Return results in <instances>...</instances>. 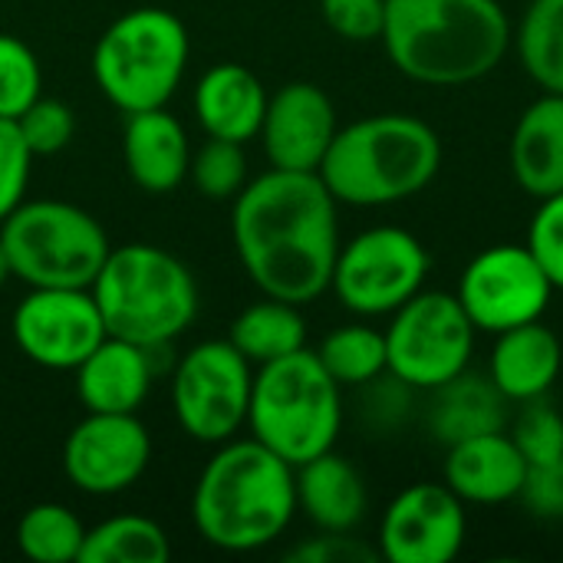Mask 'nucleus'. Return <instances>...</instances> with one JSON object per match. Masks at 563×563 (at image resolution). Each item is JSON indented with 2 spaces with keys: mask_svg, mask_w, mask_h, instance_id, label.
Returning a JSON list of instances; mask_svg holds the SVG:
<instances>
[{
  "mask_svg": "<svg viewBox=\"0 0 563 563\" xmlns=\"http://www.w3.org/2000/svg\"><path fill=\"white\" fill-rule=\"evenodd\" d=\"M76 396L86 412H139L152 393V350L109 336L73 369Z\"/></svg>",
  "mask_w": 563,
  "mask_h": 563,
  "instance_id": "18",
  "label": "nucleus"
},
{
  "mask_svg": "<svg viewBox=\"0 0 563 563\" xmlns=\"http://www.w3.org/2000/svg\"><path fill=\"white\" fill-rule=\"evenodd\" d=\"M172 541L145 515H115L86 531L79 563H168Z\"/></svg>",
  "mask_w": 563,
  "mask_h": 563,
  "instance_id": "26",
  "label": "nucleus"
},
{
  "mask_svg": "<svg viewBox=\"0 0 563 563\" xmlns=\"http://www.w3.org/2000/svg\"><path fill=\"white\" fill-rule=\"evenodd\" d=\"M563 366L561 340L541 320L498 333L488 376L508 402H531L551 393Z\"/></svg>",
  "mask_w": 563,
  "mask_h": 563,
  "instance_id": "21",
  "label": "nucleus"
},
{
  "mask_svg": "<svg viewBox=\"0 0 563 563\" xmlns=\"http://www.w3.org/2000/svg\"><path fill=\"white\" fill-rule=\"evenodd\" d=\"M188 181L208 201H234L241 195V188L251 181L247 178L244 145L224 142V139H208L205 135L201 148L191 152Z\"/></svg>",
  "mask_w": 563,
  "mask_h": 563,
  "instance_id": "30",
  "label": "nucleus"
},
{
  "mask_svg": "<svg viewBox=\"0 0 563 563\" xmlns=\"http://www.w3.org/2000/svg\"><path fill=\"white\" fill-rule=\"evenodd\" d=\"M429 267L432 257L412 231L383 224L340 244L330 290L356 317H393L422 290Z\"/></svg>",
  "mask_w": 563,
  "mask_h": 563,
  "instance_id": "11",
  "label": "nucleus"
},
{
  "mask_svg": "<svg viewBox=\"0 0 563 563\" xmlns=\"http://www.w3.org/2000/svg\"><path fill=\"white\" fill-rule=\"evenodd\" d=\"M191 56L188 26L162 7H135L115 16L92 46L96 89L125 115L162 109L185 79Z\"/></svg>",
  "mask_w": 563,
  "mask_h": 563,
  "instance_id": "7",
  "label": "nucleus"
},
{
  "mask_svg": "<svg viewBox=\"0 0 563 563\" xmlns=\"http://www.w3.org/2000/svg\"><path fill=\"white\" fill-rule=\"evenodd\" d=\"M254 366L224 340H205L185 350L172 373V412L178 429L201 442L221 445L247 426Z\"/></svg>",
  "mask_w": 563,
  "mask_h": 563,
  "instance_id": "10",
  "label": "nucleus"
},
{
  "mask_svg": "<svg viewBox=\"0 0 563 563\" xmlns=\"http://www.w3.org/2000/svg\"><path fill=\"white\" fill-rule=\"evenodd\" d=\"M525 501V508L534 518L544 521H561L563 518V455L544 465H531L525 488L518 495Z\"/></svg>",
  "mask_w": 563,
  "mask_h": 563,
  "instance_id": "38",
  "label": "nucleus"
},
{
  "mask_svg": "<svg viewBox=\"0 0 563 563\" xmlns=\"http://www.w3.org/2000/svg\"><path fill=\"white\" fill-rule=\"evenodd\" d=\"M297 511L307 515V521L317 531H356L366 518L369 495L366 482L356 472V465L333 449L297 465Z\"/></svg>",
  "mask_w": 563,
  "mask_h": 563,
  "instance_id": "22",
  "label": "nucleus"
},
{
  "mask_svg": "<svg viewBox=\"0 0 563 563\" xmlns=\"http://www.w3.org/2000/svg\"><path fill=\"white\" fill-rule=\"evenodd\" d=\"M247 429L251 439L297 468L336 445L343 429V386L323 369L313 350L264 363L254 369Z\"/></svg>",
  "mask_w": 563,
  "mask_h": 563,
  "instance_id": "6",
  "label": "nucleus"
},
{
  "mask_svg": "<svg viewBox=\"0 0 563 563\" xmlns=\"http://www.w3.org/2000/svg\"><path fill=\"white\" fill-rule=\"evenodd\" d=\"M294 515V465L251 435L221 442L191 492L198 538L224 554H251L274 544L287 534Z\"/></svg>",
  "mask_w": 563,
  "mask_h": 563,
  "instance_id": "2",
  "label": "nucleus"
},
{
  "mask_svg": "<svg viewBox=\"0 0 563 563\" xmlns=\"http://www.w3.org/2000/svg\"><path fill=\"white\" fill-rule=\"evenodd\" d=\"M228 340L257 369L264 363H274L297 350H307V320L297 303L264 297V300L244 307L231 320Z\"/></svg>",
  "mask_w": 563,
  "mask_h": 563,
  "instance_id": "25",
  "label": "nucleus"
},
{
  "mask_svg": "<svg viewBox=\"0 0 563 563\" xmlns=\"http://www.w3.org/2000/svg\"><path fill=\"white\" fill-rule=\"evenodd\" d=\"M327 26L350 43H373L383 36L386 0H320Z\"/></svg>",
  "mask_w": 563,
  "mask_h": 563,
  "instance_id": "36",
  "label": "nucleus"
},
{
  "mask_svg": "<svg viewBox=\"0 0 563 563\" xmlns=\"http://www.w3.org/2000/svg\"><path fill=\"white\" fill-rule=\"evenodd\" d=\"M33 152L13 119H0V221L23 201L30 185Z\"/></svg>",
  "mask_w": 563,
  "mask_h": 563,
  "instance_id": "35",
  "label": "nucleus"
},
{
  "mask_svg": "<svg viewBox=\"0 0 563 563\" xmlns=\"http://www.w3.org/2000/svg\"><path fill=\"white\" fill-rule=\"evenodd\" d=\"M475 327L455 294L419 290L386 327L389 376L409 389H435L468 369Z\"/></svg>",
  "mask_w": 563,
  "mask_h": 563,
  "instance_id": "9",
  "label": "nucleus"
},
{
  "mask_svg": "<svg viewBox=\"0 0 563 563\" xmlns=\"http://www.w3.org/2000/svg\"><path fill=\"white\" fill-rule=\"evenodd\" d=\"M518 56L544 92H563V0H531L518 26Z\"/></svg>",
  "mask_w": 563,
  "mask_h": 563,
  "instance_id": "29",
  "label": "nucleus"
},
{
  "mask_svg": "<svg viewBox=\"0 0 563 563\" xmlns=\"http://www.w3.org/2000/svg\"><path fill=\"white\" fill-rule=\"evenodd\" d=\"M43 96L36 53L13 33H0V119H20Z\"/></svg>",
  "mask_w": 563,
  "mask_h": 563,
  "instance_id": "31",
  "label": "nucleus"
},
{
  "mask_svg": "<svg viewBox=\"0 0 563 563\" xmlns=\"http://www.w3.org/2000/svg\"><path fill=\"white\" fill-rule=\"evenodd\" d=\"M528 247L551 277L554 290H563V191L541 198L528 228Z\"/></svg>",
  "mask_w": 563,
  "mask_h": 563,
  "instance_id": "34",
  "label": "nucleus"
},
{
  "mask_svg": "<svg viewBox=\"0 0 563 563\" xmlns=\"http://www.w3.org/2000/svg\"><path fill=\"white\" fill-rule=\"evenodd\" d=\"M10 336L33 366L73 373L106 340V323L89 287H30L13 307Z\"/></svg>",
  "mask_w": 563,
  "mask_h": 563,
  "instance_id": "13",
  "label": "nucleus"
},
{
  "mask_svg": "<svg viewBox=\"0 0 563 563\" xmlns=\"http://www.w3.org/2000/svg\"><path fill=\"white\" fill-rule=\"evenodd\" d=\"M106 333L145 350L175 343L198 317V280L181 257L158 244H122L89 284Z\"/></svg>",
  "mask_w": 563,
  "mask_h": 563,
  "instance_id": "5",
  "label": "nucleus"
},
{
  "mask_svg": "<svg viewBox=\"0 0 563 563\" xmlns=\"http://www.w3.org/2000/svg\"><path fill=\"white\" fill-rule=\"evenodd\" d=\"M122 162L129 178L148 195H168L188 178L191 142L178 115L162 109H142L125 115Z\"/></svg>",
  "mask_w": 563,
  "mask_h": 563,
  "instance_id": "19",
  "label": "nucleus"
},
{
  "mask_svg": "<svg viewBox=\"0 0 563 563\" xmlns=\"http://www.w3.org/2000/svg\"><path fill=\"white\" fill-rule=\"evenodd\" d=\"M264 82L241 63H214L201 73L191 109L208 139H224L247 145L257 139L264 112H267Z\"/></svg>",
  "mask_w": 563,
  "mask_h": 563,
  "instance_id": "20",
  "label": "nucleus"
},
{
  "mask_svg": "<svg viewBox=\"0 0 563 563\" xmlns=\"http://www.w3.org/2000/svg\"><path fill=\"white\" fill-rule=\"evenodd\" d=\"M340 201L317 172L271 168L251 178L231 208L238 261L264 297L313 303L330 290L340 254Z\"/></svg>",
  "mask_w": 563,
  "mask_h": 563,
  "instance_id": "1",
  "label": "nucleus"
},
{
  "mask_svg": "<svg viewBox=\"0 0 563 563\" xmlns=\"http://www.w3.org/2000/svg\"><path fill=\"white\" fill-rule=\"evenodd\" d=\"M525 478H528V462L505 429L449 445L445 485L465 505L515 501L525 488Z\"/></svg>",
  "mask_w": 563,
  "mask_h": 563,
  "instance_id": "17",
  "label": "nucleus"
},
{
  "mask_svg": "<svg viewBox=\"0 0 563 563\" xmlns=\"http://www.w3.org/2000/svg\"><path fill=\"white\" fill-rule=\"evenodd\" d=\"M465 501L449 485H409L383 515L379 558L393 563L455 561L465 544Z\"/></svg>",
  "mask_w": 563,
  "mask_h": 563,
  "instance_id": "15",
  "label": "nucleus"
},
{
  "mask_svg": "<svg viewBox=\"0 0 563 563\" xmlns=\"http://www.w3.org/2000/svg\"><path fill=\"white\" fill-rule=\"evenodd\" d=\"M7 280H13V274H10V264H7V254H3V244H0V290L7 287Z\"/></svg>",
  "mask_w": 563,
  "mask_h": 563,
  "instance_id": "39",
  "label": "nucleus"
},
{
  "mask_svg": "<svg viewBox=\"0 0 563 563\" xmlns=\"http://www.w3.org/2000/svg\"><path fill=\"white\" fill-rule=\"evenodd\" d=\"M554 284L528 244H495L472 257L459 280V303L482 333L534 323L551 307Z\"/></svg>",
  "mask_w": 563,
  "mask_h": 563,
  "instance_id": "12",
  "label": "nucleus"
},
{
  "mask_svg": "<svg viewBox=\"0 0 563 563\" xmlns=\"http://www.w3.org/2000/svg\"><path fill=\"white\" fill-rule=\"evenodd\" d=\"M86 525L79 515L56 501H40L26 508L16 521V551L33 563H79L86 541Z\"/></svg>",
  "mask_w": 563,
  "mask_h": 563,
  "instance_id": "27",
  "label": "nucleus"
},
{
  "mask_svg": "<svg viewBox=\"0 0 563 563\" xmlns=\"http://www.w3.org/2000/svg\"><path fill=\"white\" fill-rule=\"evenodd\" d=\"M10 274L26 287H89L109 257L106 228L73 201H20L0 221Z\"/></svg>",
  "mask_w": 563,
  "mask_h": 563,
  "instance_id": "8",
  "label": "nucleus"
},
{
  "mask_svg": "<svg viewBox=\"0 0 563 563\" xmlns=\"http://www.w3.org/2000/svg\"><path fill=\"white\" fill-rule=\"evenodd\" d=\"M429 429L439 442L455 445L472 435L501 432L508 422V399L498 393L492 376L459 373L455 379L432 389Z\"/></svg>",
  "mask_w": 563,
  "mask_h": 563,
  "instance_id": "24",
  "label": "nucleus"
},
{
  "mask_svg": "<svg viewBox=\"0 0 563 563\" xmlns=\"http://www.w3.org/2000/svg\"><path fill=\"white\" fill-rule=\"evenodd\" d=\"M152 462V435L139 412H86L63 442L66 482L92 498L139 485Z\"/></svg>",
  "mask_w": 563,
  "mask_h": 563,
  "instance_id": "14",
  "label": "nucleus"
},
{
  "mask_svg": "<svg viewBox=\"0 0 563 563\" xmlns=\"http://www.w3.org/2000/svg\"><path fill=\"white\" fill-rule=\"evenodd\" d=\"M525 409L518 412L515 419V445L521 449L528 468L531 465H544V462H554L563 455V416L541 399H531V402H521Z\"/></svg>",
  "mask_w": 563,
  "mask_h": 563,
  "instance_id": "32",
  "label": "nucleus"
},
{
  "mask_svg": "<svg viewBox=\"0 0 563 563\" xmlns=\"http://www.w3.org/2000/svg\"><path fill=\"white\" fill-rule=\"evenodd\" d=\"M439 168L435 129L406 112H383L343 125L317 175L340 205L383 208L426 191Z\"/></svg>",
  "mask_w": 563,
  "mask_h": 563,
  "instance_id": "4",
  "label": "nucleus"
},
{
  "mask_svg": "<svg viewBox=\"0 0 563 563\" xmlns=\"http://www.w3.org/2000/svg\"><path fill=\"white\" fill-rule=\"evenodd\" d=\"M379 40L402 76L465 86L505 59L511 20L498 0H386Z\"/></svg>",
  "mask_w": 563,
  "mask_h": 563,
  "instance_id": "3",
  "label": "nucleus"
},
{
  "mask_svg": "<svg viewBox=\"0 0 563 563\" xmlns=\"http://www.w3.org/2000/svg\"><path fill=\"white\" fill-rule=\"evenodd\" d=\"M323 369L346 389V386H369L383 373H389L386 333L366 323H346L323 336L313 350Z\"/></svg>",
  "mask_w": 563,
  "mask_h": 563,
  "instance_id": "28",
  "label": "nucleus"
},
{
  "mask_svg": "<svg viewBox=\"0 0 563 563\" xmlns=\"http://www.w3.org/2000/svg\"><path fill=\"white\" fill-rule=\"evenodd\" d=\"M511 172L531 198L563 191V92L534 99L511 135Z\"/></svg>",
  "mask_w": 563,
  "mask_h": 563,
  "instance_id": "23",
  "label": "nucleus"
},
{
  "mask_svg": "<svg viewBox=\"0 0 563 563\" xmlns=\"http://www.w3.org/2000/svg\"><path fill=\"white\" fill-rule=\"evenodd\" d=\"M340 132L336 106L317 82H287L267 96L261 122V145L271 168L320 172L333 135Z\"/></svg>",
  "mask_w": 563,
  "mask_h": 563,
  "instance_id": "16",
  "label": "nucleus"
},
{
  "mask_svg": "<svg viewBox=\"0 0 563 563\" xmlns=\"http://www.w3.org/2000/svg\"><path fill=\"white\" fill-rule=\"evenodd\" d=\"M16 129L26 142V148L36 155H56L63 152L73 135H76V112L59 102V99H36L20 119H16Z\"/></svg>",
  "mask_w": 563,
  "mask_h": 563,
  "instance_id": "33",
  "label": "nucleus"
},
{
  "mask_svg": "<svg viewBox=\"0 0 563 563\" xmlns=\"http://www.w3.org/2000/svg\"><path fill=\"white\" fill-rule=\"evenodd\" d=\"M287 561L294 563H373L379 561V548H369L366 541L353 538V531H320L317 538H307L297 544Z\"/></svg>",
  "mask_w": 563,
  "mask_h": 563,
  "instance_id": "37",
  "label": "nucleus"
}]
</instances>
